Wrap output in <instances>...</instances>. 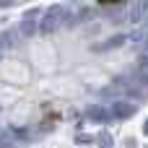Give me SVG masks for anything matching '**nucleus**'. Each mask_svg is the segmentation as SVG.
Returning <instances> with one entry per match:
<instances>
[{
	"label": "nucleus",
	"instance_id": "1",
	"mask_svg": "<svg viewBox=\"0 0 148 148\" xmlns=\"http://www.w3.org/2000/svg\"><path fill=\"white\" fill-rule=\"evenodd\" d=\"M148 107V3L34 5L0 29V148L107 127Z\"/></svg>",
	"mask_w": 148,
	"mask_h": 148
}]
</instances>
